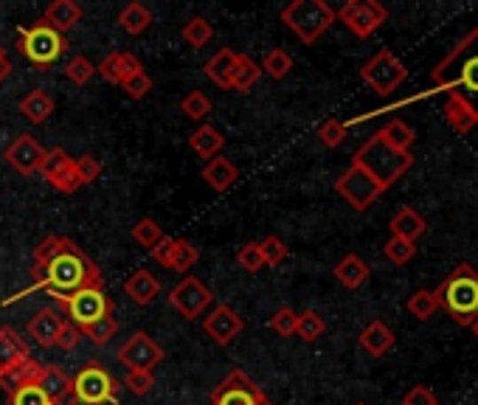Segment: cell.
Masks as SVG:
<instances>
[{
    "mask_svg": "<svg viewBox=\"0 0 478 405\" xmlns=\"http://www.w3.org/2000/svg\"><path fill=\"white\" fill-rule=\"evenodd\" d=\"M203 181H206L214 191H228L231 186L239 181V169L231 164L228 158L217 155V158H211L208 164L203 167Z\"/></svg>",
    "mask_w": 478,
    "mask_h": 405,
    "instance_id": "obj_25",
    "label": "cell"
},
{
    "mask_svg": "<svg viewBox=\"0 0 478 405\" xmlns=\"http://www.w3.org/2000/svg\"><path fill=\"white\" fill-rule=\"evenodd\" d=\"M12 76V59H9V54L0 48V85L6 82V79Z\"/></svg>",
    "mask_w": 478,
    "mask_h": 405,
    "instance_id": "obj_57",
    "label": "cell"
},
{
    "mask_svg": "<svg viewBox=\"0 0 478 405\" xmlns=\"http://www.w3.org/2000/svg\"><path fill=\"white\" fill-rule=\"evenodd\" d=\"M338 20V12L326 0H293L282 9V23L299 37L304 45H316L333 23Z\"/></svg>",
    "mask_w": 478,
    "mask_h": 405,
    "instance_id": "obj_5",
    "label": "cell"
},
{
    "mask_svg": "<svg viewBox=\"0 0 478 405\" xmlns=\"http://www.w3.org/2000/svg\"><path fill=\"white\" fill-rule=\"evenodd\" d=\"M346 133H349V127H346V121H338V119H326L318 127V138H321L324 147H329V150L341 147V144L346 141Z\"/></svg>",
    "mask_w": 478,
    "mask_h": 405,
    "instance_id": "obj_45",
    "label": "cell"
},
{
    "mask_svg": "<svg viewBox=\"0 0 478 405\" xmlns=\"http://www.w3.org/2000/svg\"><path fill=\"white\" fill-rule=\"evenodd\" d=\"M434 293L439 299V307L451 313L458 327H470L478 318V270L473 265H458L456 270H451V276Z\"/></svg>",
    "mask_w": 478,
    "mask_h": 405,
    "instance_id": "obj_4",
    "label": "cell"
},
{
    "mask_svg": "<svg viewBox=\"0 0 478 405\" xmlns=\"http://www.w3.org/2000/svg\"><path fill=\"white\" fill-rule=\"evenodd\" d=\"M391 147H397V150H403V152H411V144L417 141V133H414V127L411 124H405L403 119H394V121H388L383 129H377Z\"/></svg>",
    "mask_w": 478,
    "mask_h": 405,
    "instance_id": "obj_35",
    "label": "cell"
},
{
    "mask_svg": "<svg viewBox=\"0 0 478 405\" xmlns=\"http://www.w3.org/2000/svg\"><path fill=\"white\" fill-rule=\"evenodd\" d=\"M6 160H9V167L12 169H18L20 175H37L40 167H43V160H45V150L40 147V141L35 136H18L14 138L9 147H6Z\"/></svg>",
    "mask_w": 478,
    "mask_h": 405,
    "instance_id": "obj_16",
    "label": "cell"
},
{
    "mask_svg": "<svg viewBox=\"0 0 478 405\" xmlns=\"http://www.w3.org/2000/svg\"><path fill=\"white\" fill-rule=\"evenodd\" d=\"M444 119H448V124L456 129V133H461V136L470 133V129L478 124L475 116L470 113V107L465 102L453 99V96H448V102H444Z\"/></svg>",
    "mask_w": 478,
    "mask_h": 405,
    "instance_id": "obj_34",
    "label": "cell"
},
{
    "mask_svg": "<svg viewBox=\"0 0 478 405\" xmlns=\"http://www.w3.org/2000/svg\"><path fill=\"white\" fill-rule=\"evenodd\" d=\"M360 347H364V352H369L372 358H383L386 352H391V347H394V341H397V338H394V332L386 327L383 321H372L369 327L360 332Z\"/></svg>",
    "mask_w": 478,
    "mask_h": 405,
    "instance_id": "obj_26",
    "label": "cell"
},
{
    "mask_svg": "<svg viewBox=\"0 0 478 405\" xmlns=\"http://www.w3.org/2000/svg\"><path fill=\"white\" fill-rule=\"evenodd\" d=\"M124 386H127L136 397H144V394L153 392L155 375H153V371H127V375H124Z\"/></svg>",
    "mask_w": 478,
    "mask_h": 405,
    "instance_id": "obj_52",
    "label": "cell"
},
{
    "mask_svg": "<svg viewBox=\"0 0 478 405\" xmlns=\"http://www.w3.org/2000/svg\"><path fill=\"white\" fill-rule=\"evenodd\" d=\"M436 310H439V299L434 290H417V293L408 299V313L419 321H427Z\"/></svg>",
    "mask_w": 478,
    "mask_h": 405,
    "instance_id": "obj_40",
    "label": "cell"
},
{
    "mask_svg": "<svg viewBox=\"0 0 478 405\" xmlns=\"http://www.w3.org/2000/svg\"><path fill=\"white\" fill-rule=\"evenodd\" d=\"M262 79V68L259 62H254L248 54H237L234 62V74H231V90L237 93H248L256 82Z\"/></svg>",
    "mask_w": 478,
    "mask_h": 405,
    "instance_id": "obj_32",
    "label": "cell"
},
{
    "mask_svg": "<svg viewBox=\"0 0 478 405\" xmlns=\"http://www.w3.org/2000/svg\"><path fill=\"white\" fill-rule=\"evenodd\" d=\"M172 248H175V237H163L155 248H150V256L155 259L158 265L167 268L169 265V256H172Z\"/></svg>",
    "mask_w": 478,
    "mask_h": 405,
    "instance_id": "obj_55",
    "label": "cell"
},
{
    "mask_svg": "<svg viewBox=\"0 0 478 405\" xmlns=\"http://www.w3.org/2000/svg\"><path fill=\"white\" fill-rule=\"evenodd\" d=\"M40 369H43V363H37L35 358H26L18 366H12L6 375L0 378V388H4L6 394H12L14 388L28 386V383H37L40 380Z\"/></svg>",
    "mask_w": 478,
    "mask_h": 405,
    "instance_id": "obj_31",
    "label": "cell"
},
{
    "mask_svg": "<svg viewBox=\"0 0 478 405\" xmlns=\"http://www.w3.org/2000/svg\"><path fill=\"white\" fill-rule=\"evenodd\" d=\"M237 262L242 270H248V273H256L265 268V259H262V248H259V242H248V245H242L237 251Z\"/></svg>",
    "mask_w": 478,
    "mask_h": 405,
    "instance_id": "obj_51",
    "label": "cell"
},
{
    "mask_svg": "<svg viewBox=\"0 0 478 405\" xmlns=\"http://www.w3.org/2000/svg\"><path fill=\"white\" fill-rule=\"evenodd\" d=\"M93 74H96V65L88 57H74L68 62V68H65V76H68L74 85H88Z\"/></svg>",
    "mask_w": 478,
    "mask_h": 405,
    "instance_id": "obj_48",
    "label": "cell"
},
{
    "mask_svg": "<svg viewBox=\"0 0 478 405\" xmlns=\"http://www.w3.org/2000/svg\"><path fill=\"white\" fill-rule=\"evenodd\" d=\"M295 321H299V313L290 310V307H278L270 318V330L282 338H290V335H295Z\"/></svg>",
    "mask_w": 478,
    "mask_h": 405,
    "instance_id": "obj_50",
    "label": "cell"
},
{
    "mask_svg": "<svg viewBox=\"0 0 478 405\" xmlns=\"http://www.w3.org/2000/svg\"><path fill=\"white\" fill-rule=\"evenodd\" d=\"M180 113H186L192 121H203L211 113V99L200 90H192V93L184 96V99H180Z\"/></svg>",
    "mask_w": 478,
    "mask_h": 405,
    "instance_id": "obj_41",
    "label": "cell"
},
{
    "mask_svg": "<svg viewBox=\"0 0 478 405\" xmlns=\"http://www.w3.org/2000/svg\"><path fill=\"white\" fill-rule=\"evenodd\" d=\"M26 358H31L26 338H20L12 327H0V378Z\"/></svg>",
    "mask_w": 478,
    "mask_h": 405,
    "instance_id": "obj_21",
    "label": "cell"
},
{
    "mask_svg": "<svg viewBox=\"0 0 478 405\" xmlns=\"http://www.w3.org/2000/svg\"><path fill=\"white\" fill-rule=\"evenodd\" d=\"M335 191L355 208V212H366L386 189L377 183L366 169H360L357 164H349V169L335 181Z\"/></svg>",
    "mask_w": 478,
    "mask_h": 405,
    "instance_id": "obj_10",
    "label": "cell"
},
{
    "mask_svg": "<svg viewBox=\"0 0 478 405\" xmlns=\"http://www.w3.org/2000/svg\"><path fill=\"white\" fill-rule=\"evenodd\" d=\"M141 71H144V65L138 62L136 54H129V51H113L96 65V74L110 85H121L124 79H129L133 74H141Z\"/></svg>",
    "mask_w": 478,
    "mask_h": 405,
    "instance_id": "obj_18",
    "label": "cell"
},
{
    "mask_svg": "<svg viewBox=\"0 0 478 405\" xmlns=\"http://www.w3.org/2000/svg\"><path fill=\"white\" fill-rule=\"evenodd\" d=\"M197 259H200V253H197V248L192 245V242L186 239H175V248H172V256H169V270L175 273H186L197 265Z\"/></svg>",
    "mask_w": 478,
    "mask_h": 405,
    "instance_id": "obj_38",
    "label": "cell"
},
{
    "mask_svg": "<svg viewBox=\"0 0 478 405\" xmlns=\"http://www.w3.org/2000/svg\"><path fill=\"white\" fill-rule=\"evenodd\" d=\"M62 327H65V318L57 310H48L45 307V310H40L35 318L28 321V338L45 349L57 347V338H59Z\"/></svg>",
    "mask_w": 478,
    "mask_h": 405,
    "instance_id": "obj_19",
    "label": "cell"
},
{
    "mask_svg": "<svg viewBox=\"0 0 478 405\" xmlns=\"http://www.w3.org/2000/svg\"><path fill=\"white\" fill-rule=\"evenodd\" d=\"M360 79H364L377 96H391L408 79V68L388 51V48H383V51H377L364 68H360Z\"/></svg>",
    "mask_w": 478,
    "mask_h": 405,
    "instance_id": "obj_9",
    "label": "cell"
},
{
    "mask_svg": "<svg viewBox=\"0 0 478 405\" xmlns=\"http://www.w3.org/2000/svg\"><path fill=\"white\" fill-rule=\"evenodd\" d=\"M234 62H237V51H231V48H220V51L206 62V76L217 88L231 90V74H234Z\"/></svg>",
    "mask_w": 478,
    "mask_h": 405,
    "instance_id": "obj_29",
    "label": "cell"
},
{
    "mask_svg": "<svg viewBox=\"0 0 478 405\" xmlns=\"http://www.w3.org/2000/svg\"><path fill=\"white\" fill-rule=\"evenodd\" d=\"M85 287H105V276L93 259L82 251L68 237H45L35 248V262H31V287L20 290L18 296L4 299V304H14L31 293H43L59 299L74 296Z\"/></svg>",
    "mask_w": 478,
    "mask_h": 405,
    "instance_id": "obj_1",
    "label": "cell"
},
{
    "mask_svg": "<svg viewBox=\"0 0 478 405\" xmlns=\"http://www.w3.org/2000/svg\"><path fill=\"white\" fill-rule=\"evenodd\" d=\"M65 48H68L65 37L51 26H45L43 20L28 28H18V51L40 71L54 65L65 54Z\"/></svg>",
    "mask_w": 478,
    "mask_h": 405,
    "instance_id": "obj_6",
    "label": "cell"
},
{
    "mask_svg": "<svg viewBox=\"0 0 478 405\" xmlns=\"http://www.w3.org/2000/svg\"><path fill=\"white\" fill-rule=\"evenodd\" d=\"M338 18L355 37L369 40L374 31L388 20V12L383 4H377V0H349V4L341 6Z\"/></svg>",
    "mask_w": 478,
    "mask_h": 405,
    "instance_id": "obj_11",
    "label": "cell"
},
{
    "mask_svg": "<svg viewBox=\"0 0 478 405\" xmlns=\"http://www.w3.org/2000/svg\"><path fill=\"white\" fill-rule=\"evenodd\" d=\"M223 144H225V138H223V133L217 127H211V124H200L194 129V133L189 136V147L200 155V158H217L220 155V150H223Z\"/></svg>",
    "mask_w": 478,
    "mask_h": 405,
    "instance_id": "obj_28",
    "label": "cell"
},
{
    "mask_svg": "<svg viewBox=\"0 0 478 405\" xmlns=\"http://www.w3.org/2000/svg\"><path fill=\"white\" fill-rule=\"evenodd\" d=\"M262 74H268L270 79H285L290 71H293V57L285 51V48H273V51L265 54V59H262Z\"/></svg>",
    "mask_w": 478,
    "mask_h": 405,
    "instance_id": "obj_39",
    "label": "cell"
},
{
    "mask_svg": "<svg viewBox=\"0 0 478 405\" xmlns=\"http://www.w3.org/2000/svg\"><path fill=\"white\" fill-rule=\"evenodd\" d=\"M403 405H439V400H436V394L427 386H414L403 397Z\"/></svg>",
    "mask_w": 478,
    "mask_h": 405,
    "instance_id": "obj_54",
    "label": "cell"
},
{
    "mask_svg": "<svg viewBox=\"0 0 478 405\" xmlns=\"http://www.w3.org/2000/svg\"><path fill=\"white\" fill-rule=\"evenodd\" d=\"M74 167H76V177H79V183L82 186H88L93 181H98L102 177V164H98V158L93 155H82V158H74Z\"/></svg>",
    "mask_w": 478,
    "mask_h": 405,
    "instance_id": "obj_49",
    "label": "cell"
},
{
    "mask_svg": "<svg viewBox=\"0 0 478 405\" xmlns=\"http://www.w3.org/2000/svg\"><path fill=\"white\" fill-rule=\"evenodd\" d=\"M259 248H262V259H265V265H270V268H276V265H282L285 259H287V245L278 237H265L259 242Z\"/></svg>",
    "mask_w": 478,
    "mask_h": 405,
    "instance_id": "obj_47",
    "label": "cell"
},
{
    "mask_svg": "<svg viewBox=\"0 0 478 405\" xmlns=\"http://www.w3.org/2000/svg\"><path fill=\"white\" fill-rule=\"evenodd\" d=\"M262 394L265 392H262L242 369H234L228 371L223 383L211 392V405H256Z\"/></svg>",
    "mask_w": 478,
    "mask_h": 405,
    "instance_id": "obj_13",
    "label": "cell"
},
{
    "mask_svg": "<svg viewBox=\"0 0 478 405\" xmlns=\"http://www.w3.org/2000/svg\"><path fill=\"white\" fill-rule=\"evenodd\" d=\"M431 79L434 93H448L465 102L478 121V28L453 45V51L434 68Z\"/></svg>",
    "mask_w": 478,
    "mask_h": 405,
    "instance_id": "obj_2",
    "label": "cell"
},
{
    "mask_svg": "<svg viewBox=\"0 0 478 405\" xmlns=\"http://www.w3.org/2000/svg\"><path fill=\"white\" fill-rule=\"evenodd\" d=\"M54 99L48 96L45 90H31L26 93L23 99H20V113L31 121V124H43L51 119V113H54Z\"/></svg>",
    "mask_w": 478,
    "mask_h": 405,
    "instance_id": "obj_30",
    "label": "cell"
},
{
    "mask_svg": "<svg viewBox=\"0 0 478 405\" xmlns=\"http://www.w3.org/2000/svg\"><path fill=\"white\" fill-rule=\"evenodd\" d=\"M59 307L65 313V321L74 323L76 330L88 327V323H96L98 318H105L113 313V301L107 299L105 287H85L76 290L74 296L59 299Z\"/></svg>",
    "mask_w": 478,
    "mask_h": 405,
    "instance_id": "obj_7",
    "label": "cell"
},
{
    "mask_svg": "<svg viewBox=\"0 0 478 405\" xmlns=\"http://www.w3.org/2000/svg\"><path fill=\"white\" fill-rule=\"evenodd\" d=\"M65 405H85V402H79V400H74V397H68V402Z\"/></svg>",
    "mask_w": 478,
    "mask_h": 405,
    "instance_id": "obj_60",
    "label": "cell"
},
{
    "mask_svg": "<svg viewBox=\"0 0 478 405\" xmlns=\"http://www.w3.org/2000/svg\"><path fill=\"white\" fill-rule=\"evenodd\" d=\"M79 338H82V332L74 327V323L65 321V327H62V332H59V338H57V347L65 349V352H71V349L79 344Z\"/></svg>",
    "mask_w": 478,
    "mask_h": 405,
    "instance_id": "obj_56",
    "label": "cell"
},
{
    "mask_svg": "<svg viewBox=\"0 0 478 405\" xmlns=\"http://www.w3.org/2000/svg\"><path fill=\"white\" fill-rule=\"evenodd\" d=\"M163 237H167V234L161 231V225H158L153 217H141V220L133 225V239L138 242L141 248H155Z\"/></svg>",
    "mask_w": 478,
    "mask_h": 405,
    "instance_id": "obj_43",
    "label": "cell"
},
{
    "mask_svg": "<svg viewBox=\"0 0 478 405\" xmlns=\"http://www.w3.org/2000/svg\"><path fill=\"white\" fill-rule=\"evenodd\" d=\"M214 37V28L206 18H192L186 26H184V40L192 45V48H203L208 45Z\"/></svg>",
    "mask_w": 478,
    "mask_h": 405,
    "instance_id": "obj_44",
    "label": "cell"
},
{
    "mask_svg": "<svg viewBox=\"0 0 478 405\" xmlns=\"http://www.w3.org/2000/svg\"><path fill=\"white\" fill-rule=\"evenodd\" d=\"M355 405H366V402H355Z\"/></svg>",
    "mask_w": 478,
    "mask_h": 405,
    "instance_id": "obj_61",
    "label": "cell"
},
{
    "mask_svg": "<svg viewBox=\"0 0 478 405\" xmlns=\"http://www.w3.org/2000/svg\"><path fill=\"white\" fill-rule=\"evenodd\" d=\"M203 330H206V335L211 338L214 344L228 347L245 330V323H242V318L234 310H231L228 304H214V310L206 315Z\"/></svg>",
    "mask_w": 478,
    "mask_h": 405,
    "instance_id": "obj_17",
    "label": "cell"
},
{
    "mask_svg": "<svg viewBox=\"0 0 478 405\" xmlns=\"http://www.w3.org/2000/svg\"><path fill=\"white\" fill-rule=\"evenodd\" d=\"M37 386L45 392V397H48V402H51V405H65V402H68V397H71V392H74V378L65 375L59 366H51V363L45 366L43 363Z\"/></svg>",
    "mask_w": 478,
    "mask_h": 405,
    "instance_id": "obj_20",
    "label": "cell"
},
{
    "mask_svg": "<svg viewBox=\"0 0 478 405\" xmlns=\"http://www.w3.org/2000/svg\"><path fill=\"white\" fill-rule=\"evenodd\" d=\"M335 279H338L343 287L357 290V287H364L366 279H369V265H366L357 253H346L341 262L335 265Z\"/></svg>",
    "mask_w": 478,
    "mask_h": 405,
    "instance_id": "obj_27",
    "label": "cell"
},
{
    "mask_svg": "<svg viewBox=\"0 0 478 405\" xmlns=\"http://www.w3.org/2000/svg\"><path fill=\"white\" fill-rule=\"evenodd\" d=\"M324 332H326V323H324V318L316 310L299 313V321H295V335H299L304 344L318 341Z\"/></svg>",
    "mask_w": 478,
    "mask_h": 405,
    "instance_id": "obj_37",
    "label": "cell"
},
{
    "mask_svg": "<svg viewBox=\"0 0 478 405\" xmlns=\"http://www.w3.org/2000/svg\"><path fill=\"white\" fill-rule=\"evenodd\" d=\"M352 164L366 169L377 183H380L383 189H388L391 183H397L411 167H414V155L391 147L380 133H374L364 147L355 152Z\"/></svg>",
    "mask_w": 478,
    "mask_h": 405,
    "instance_id": "obj_3",
    "label": "cell"
},
{
    "mask_svg": "<svg viewBox=\"0 0 478 405\" xmlns=\"http://www.w3.org/2000/svg\"><path fill=\"white\" fill-rule=\"evenodd\" d=\"M121 88L127 90L129 99H144V96L153 90V79H150V74H146V71H141V74H133L129 79H124Z\"/></svg>",
    "mask_w": 478,
    "mask_h": 405,
    "instance_id": "obj_53",
    "label": "cell"
},
{
    "mask_svg": "<svg viewBox=\"0 0 478 405\" xmlns=\"http://www.w3.org/2000/svg\"><path fill=\"white\" fill-rule=\"evenodd\" d=\"M79 332L85 335L90 344L107 347L113 338H115V332H119V321H115V315L110 313V315H105V318H98L96 323H88V327H82Z\"/></svg>",
    "mask_w": 478,
    "mask_h": 405,
    "instance_id": "obj_36",
    "label": "cell"
},
{
    "mask_svg": "<svg viewBox=\"0 0 478 405\" xmlns=\"http://www.w3.org/2000/svg\"><path fill=\"white\" fill-rule=\"evenodd\" d=\"M256 405H273V402H270V397H268V394H262V397L256 400Z\"/></svg>",
    "mask_w": 478,
    "mask_h": 405,
    "instance_id": "obj_58",
    "label": "cell"
},
{
    "mask_svg": "<svg viewBox=\"0 0 478 405\" xmlns=\"http://www.w3.org/2000/svg\"><path fill=\"white\" fill-rule=\"evenodd\" d=\"M169 304L184 318L194 321V318H200L208 310V307L214 304V293L197 276H184L172 287Z\"/></svg>",
    "mask_w": 478,
    "mask_h": 405,
    "instance_id": "obj_12",
    "label": "cell"
},
{
    "mask_svg": "<svg viewBox=\"0 0 478 405\" xmlns=\"http://www.w3.org/2000/svg\"><path fill=\"white\" fill-rule=\"evenodd\" d=\"M71 397L85 405H115L119 402V388H115V380L110 378V371L105 366L88 363L74 378Z\"/></svg>",
    "mask_w": 478,
    "mask_h": 405,
    "instance_id": "obj_8",
    "label": "cell"
},
{
    "mask_svg": "<svg viewBox=\"0 0 478 405\" xmlns=\"http://www.w3.org/2000/svg\"><path fill=\"white\" fill-rule=\"evenodd\" d=\"M79 20H82V6L74 4V0H54V4L43 12V23L59 31L62 37L68 35Z\"/></svg>",
    "mask_w": 478,
    "mask_h": 405,
    "instance_id": "obj_22",
    "label": "cell"
},
{
    "mask_svg": "<svg viewBox=\"0 0 478 405\" xmlns=\"http://www.w3.org/2000/svg\"><path fill=\"white\" fill-rule=\"evenodd\" d=\"M470 330H473V335H475V338H478V318H475V321H473V323H470Z\"/></svg>",
    "mask_w": 478,
    "mask_h": 405,
    "instance_id": "obj_59",
    "label": "cell"
},
{
    "mask_svg": "<svg viewBox=\"0 0 478 405\" xmlns=\"http://www.w3.org/2000/svg\"><path fill=\"white\" fill-rule=\"evenodd\" d=\"M150 23H153V12L146 9L144 4H127L119 12V26L127 31V35H133V37L144 35V31L150 28Z\"/></svg>",
    "mask_w": 478,
    "mask_h": 405,
    "instance_id": "obj_33",
    "label": "cell"
},
{
    "mask_svg": "<svg viewBox=\"0 0 478 405\" xmlns=\"http://www.w3.org/2000/svg\"><path fill=\"white\" fill-rule=\"evenodd\" d=\"M124 293L129 296V301H136V304H141V307H146V304H153L155 299H158V293H161V282L153 276L150 270H136L133 276H129L127 282H124Z\"/></svg>",
    "mask_w": 478,
    "mask_h": 405,
    "instance_id": "obj_24",
    "label": "cell"
},
{
    "mask_svg": "<svg viewBox=\"0 0 478 405\" xmlns=\"http://www.w3.org/2000/svg\"><path fill=\"white\" fill-rule=\"evenodd\" d=\"M388 229H391V237H400V239H408V242H417V239L427 231V220L417 212V208L405 206V208H400V212L391 217Z\"/></svg>",
    "mask_w": 478,
    "mask_h": 405,
    "instance_id": "obj_23",
    "label": "cell"
},
{
    "mask_svg": "<svg viewBox=\"0 0 478 405\" xmlns=\"http://www.w3.org/2000/svg\"><path fill=\"white\" fill-rule=\"evenodd\" d=\"M43 181H48V186H54L62 194H74L82 189L79 177H76V167H74V158L65 152L62 147H54L45 152V160L37 172Z\"/></svg>",
    "mask_w": 478,
    "mask_h": 405,
    "instance_id": "obj_14",
    "label": "cell"
},
{
    "mask_svg": "<svg viewBox=\"0 0 478 405\" xmlns=\"http://www.w3.org/2000/svg\"><path fill=\"white\" fill-rule=\"evenodd\" d=\"M383 253L391 265H408L411 259L417 253V242H408V239H400V237H391L386 245H383Z\"/></svg>",
    "mask_w": 478,
    "mask_h": 405,
    "instance_id": "obj_42",
    "label": "cell"
},
{
    "mask_svg": "<svg viewBox=\"0 0 478 405\" xmlns=\"http://www.w3.org/2000/svg\"><path fill=\"white\" fill-rule=\"evenodd\" d=\"M9 405H51V402H48L45 392L37 383H28V386L14 388L9 394Z\"/></svg>",
    "mask_w": 478,
    "mask_h": 405,
    "instance_id": "obj_46",
    "label": "cell"
},
{
    "mask_svg": "<svg viewBox=\"0 0 478 405\" xmlns=\"http://www.w3.org/2000/svg\"><path fill=\"white\" fill-rule=\"evenodd\" d=\"M119 361L127 366V371H153L163 361V349L146 332H136L119 349Z\"/></svg>",
    "mask_w": 478,
    "mask_h": 405,
    "instance_id": "obj_15",
    "label": "cell"
}]
</instances>
